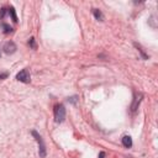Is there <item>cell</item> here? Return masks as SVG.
<instances>
[{"instance_id":"obj_3","label":"cell","mask_w":158,"mask_h":158,"mask_svg":"<svg viewBox=\"0 0 158 158\" xmlns=\"http://www.w3.org/2000/svg\"><path fill=\"white\" fill-rule=\"evenodd\" d=\"M16 79H17L19 81H21V83H30V80H31L30 72H28L27 69L20 70V72L17 73V75H16Z\"/></svg>"},{"instance_id":"obj_12","label":"cell","mask_w":158,"mask_h":158,"mask_svg":"<svg viewBox=\"0 0 158 158\" xmlns=\"http://www.w3.org/2000/svg\"><path fill=\"white\" fill-rule=\"evenodd\" d=\"M136 46H137V44H136ZM137 47H138V51H139V53H141V54H142V57H143V59H147V58H148V57H147V54H146V53H144V52H143V49H142V48H141V47H139V46H137Z\"/></svg>"},{"instance_id":"obj_5","label":"cell","mask_w":158,"mask_h":158,"mask_svg":"<svg viewBox=\"0 0 158 158\" xmlns=\"http://www.w3.org/2000/svg\"><path fill=\"white\" fill-rule=\"evenodd\" d=\"M142 93H138V94H136V96H135V99H133V102H132V106H131V110L135 112L136 110H137V107H138V105H139V102H141V99H142Z\"/></svg>"},{"instance_id":"obj_14","label":"cell","mask_w":158,"mask_h":158,"mask_svg":"<svg viewBox=\"0 0 158 158\" xmlns=\"http://www.w3.org/2000/svg\"><path fill=\"white\" fill-rule=\"evenodd\" d=\"M77 99H78L77 96H72V98H69V99H68V101H70V102H73V104H74V102L77 101Z\"/></svg>"},{"instance_id":"obj_1","label":"cell","mask_w":158,"mask_h":158,"mask_svg":"<svg viewBox=\"0 0 158 158\" xmlns=\"http://www.w3.org/2000/svg\"><path fill=\"white\" fill-rule=\"evenodd\" d=\"M31 133H32V136L35 137L36 142L38 143V154H40V157H41V158H44L46 154H47V151H46V144H44V142H43V138H42L41 135H40L37 131H35V130H33Z\"/></svg>"},{"instance_id":"obj_4","label":"cell","mask_w":158,"mask_h":158,"mask_svg":"<svg viewBox=\"0 0 158 158\" xmlns=\"http://www.w3.org/2000/svg\"><path fill=\"white\" fill-rule=\"evenodd\" d=\"M2 49H4V52H5L6 54H12V53H15V52H16L17 47H16L15 42H12V41H7V42L4 44Z\"/></svg>"},{"instance_id":"obj_10","label":"cell","mask_w":158,"mask_h":158,"mask_svg":"<svg viewBox=\"0 0 158 158\" xmlns=\"http://www.w3.org/2000/svg\"><path fill=\"white\" fill-rule=\"evenodd\" d=\"M28 46H30L31 48H33V49L36 48V42H35V38H33V37H31V38L28 40Z\"/></svg>"},{"instance_id":"obj_8","label":"cell","mask_w":158,"mask_h":158,"mask_svg":"<svg viewBox=\"0 0 158 158\" xmlns=\"http://www.w3.org/2000/svg\"><path fill=\"white\" fill-rule=\"evenodd\" d=\"M7 12L11 15V17H12V20H14V22H17V16H16V12H15V9L12 7V6H10L9 9H7Z\"/></svg>"},{"instance_id":"obj_6","label":"cell","mask_w":158,"mask_h":158,"mask_svg":"<svg viewBox=\"0 0 158 158\" xmlns=\"http://www.w3.org/2000/svg\"><path fill=\"white\" fill-rule=\"evenodd\" d=\"M122 144H123V147H126V148H130L131 146H132V138L130 137V136H123L122 137Z\"/></svg>"},{"instance_id":"obj_15","label":"cell","mask_w":158,"mask_h":158,"mask_svg":"<svg viewBox=\"0 0 158 158\" xmlns=\"http://www.w3.org/2000/svg\"><path fill=\"white\" fill-rule=\"evenodd\" d=\"M99 158H105V152H100V154H99Z\"/></svg>"},{"instance_id":"obj_7","label":"cell","mask_w":158,"mask_h":158,"mask_svg":"<svg viewBox=\"0 0 158 158\" xmlns=\"http://www.w3.org/2000/svg\"><path fill=\"white\" fill-rule=\"evenodd\" d=\"M93 14H94V16H95L96 20H99V21H102V20H104V15H102V12H101L100 10L93 9Z\"/></svg>"},{"instance_id":"obj_9","label":"cell","mask_w":158,"mask_h":158,"mask_svg":"<svg viewBox=\"0 0 158 158\" xmlns=\"http://www.w3.org/2000/svg\"><path fill=\"white\" fill-rule=\"evenodd\" d=\"M2 28H4V33H10V32H12V27L11 26H9L7 23H2Z\"/></svg>"},{"instance_id":"obj_2","label":"cell","mask_w":158,"mask_h":158,"mask_svg":"<svg viewBox=\"0 0 158 158\" xmlns=\"http://www.w3.org/2000/svg\"><path fill=\"white\" fill-rule=\"evenodd\" d=\"M65 118V107L63 104H57L54 106V120L56 122L60 123Z\"/></svg>"},{"instance_id":"obj_11","label":"cell","mask_w":158,"mask_h":158,"mask_svg":"<svg viewBox=\"0 0 158 158\" xmlns=\"http://www.w3.org/2000/svg\"><path fill=\"white\" fill-rule=\"evenodd\" d=\"M6 12H7V9L2 7V9H1V11H0V19H4V17H5V15H6Z\"/></svg>"},{"instance_id":"obj_13","label":"cell","mask_w":158,"mask_h":158,"mask_svg":"<svg viewBox=\"0 0 158 158\" xmlns=\"http://www.w3.org/2000/svg\"><path fill=\"white\" fill-rule=\"evenodd\" d=\"M9 77V73H0V80H2V79H6Z\"/></svg>"}]
</instances>
